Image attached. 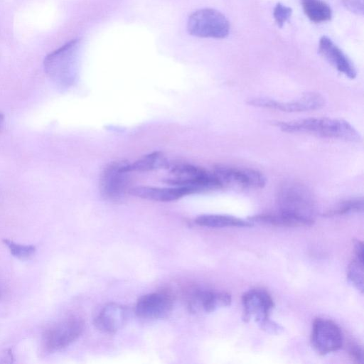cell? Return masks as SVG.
Listing matches in <instances>:
<instances>
[{"instance_id":"6da1fadb","label":"cell","mask_w":364,"mask_h":364,"mask_svg":"<svg viewBox=\"0 0 364 364\" xmlns=\"http://www.w3.org/2000/svg\"><path fill=\"white\" fill-rule=\"evenodd\" d=\"M274 125L289 133H306L316 136L359 142L361 136L347 121L328 117H310L289 122H276Z\"/></svg>"},{"instance_id":"7a4b0ae2","label":"cell","mask_w":364,"mask_h":364,"mask_svg":"<svg viewBox=\"0 0 364 364\" xmlns=\"http://www.w3.org/2000/svg\"><path fill=\"white\" fill-rule=\"evenodd\" d=\"M278 211L300 223L301 226L311 225L316 215V204L310 190L295 181L284 182L277 196Z\"/></svg>"},{"instance_id":"3957f363","label":"cell","mask_w":364,"mask_h":364,"mask_svg":"<svg viewBox=\"0 0 364 364\" xmlns=\"http://www.w3.org/2000/svg\"><path fill=\"white\" fill-rule=\"evenodd\" d=\"M80 39L75 38L50 53L44 59L47 75L58 86H72L77 76Z\"/></svg>"},{"instance_id":"277c9868","label":"cell","mask_w":364,"mask_h":364,"mask_svg":"<svg viewBox=\"0 0 364 364\" xmlns=\"http://www.w3.org/2000/svg\"><path fill=\"white\" fill-rule=\"evenodd\" d=\"M170 176L164 181L173 186L185 187L193 193L218 189L223 187L221 183L210 172L197 166L188 163H168L166 167Z\"/></svg>"},{"instance_id":"5b68a950","label":"cell","mask_w":364,"mask_h":364,"mask_svg":"<svg viewBox=\"0 0 364 364\" xmlns=\"http://www.w3.org/2000/svg\"><path fill=\"white\" fill-rule=\"evenodd\" d=\"M187 29L190 35L196 37L224 38L228 36L230 26L228 20L220 11L201 9L189 16Z\"/></svg>"},{"instance_id":"8992f818","label":"cell","mask_w":364,"mask_h":364,"mask_svg":"<svg viewBox=\"0 0 364 364\" xmlns=\"http://www.w3.org/2000/svg\"><path fill=\"white\" fill-rule=\"evenodd\" d=\"M129 164L128 161H116L104 168L100 179V191L105 199L117 201L124 197L129 181Z\"/></svg>"},{"instance_id":"52a82bcc","label":"cell","mask_w":364,"mask_h":364,"mask_svg":"<svg viewBox=\"0 0 364 364\" xmlns=\"http://www.w3.org/2000/svg\"><path fill=\"white\" fill-rule=\"evenodd\" d=\"M83 329V321L78 318L60 321L46 331L43 340L44 347L50 353L60 350L75 341Z\"/></svg>"},{"instance_id":"ba28073f","label":"cell","mask_w":364,"mask_h":364,"mask_svg":"<svg viewBox=\"0 0 364 364\" xmlns=\"http://www.w3.org/2000/svg\"><path fill=\"white\" fill-rule=\"evenodd\" d=\"M249 105L285 112H301L316 110L323 107L325 98L319 93L310 92L291 101H278L267 97H253L247 101Z\"/></svg>"},{"instance_id":"9c48e42d","label":"cell","mask_w":364,"mask_h":364,"mask_svg":"<svg viewBox=\"0 0 364 364\" xmlns=\"http://www.w3.org/2000/svg\"><path fill=\"white\" fill-rule=\"evenodd\" d=\"M311 343L318 353L325 355L342 348L343 333L338 326L333 321L317 318L313 323Z\"/></svg>"},{"instance_id":"30bf717a","label":"cell","mask_w":364,"mask_h":364,"mask_svg":"<svg viewBox=\"0 0 364 364\" xmlns=\"http://www.w3.org/2000/svg\"><path fill=\"white\" fill-rule=\"evenodd\" d=\"M214 176L224 185H230L242 188H261L267 183L266 177L259 171L218 165L212 171Z\"/></svg>"},{"instance_id":"8fae6325","label":"cell","mask_w":364,"mask_h":364,"mask_svg":"<svg viewBox=\"0 0 364 364\" xmlns=\"http://www.w3.org/2000/svg\"><path fill=\"white\" fill-rule=\"evenodd\" d=\"M242 320L245 322L254 321L260 325L270 318L269 315L274 306L270 294L262 289H252L242 296Z\"/></svg>"},{"instance_id":"7c38bea8","label":"cell","mask_w":364,"mask_h":364,"mask_svg":"<svg viewBox=\"0 0 364 364\" xmlns=\"http://www.w3.org/2000/svg\"><path fill=\"white\" fill-rule=\"evenodd\" d=\"M318 53L338 72L349 79L357 76V70L351 60L327 36H322L318 42Z\"/></svg>"},{"instance_id":"4fadbf2b","label":"cell","mask_w":364,"mask_h":364,"mask_svg":"<svg viewBox=\"0 0 364 364\" xmlns=\"http://www.w3.org/2000/svg\"><path fill=\"white\" fill-rule=\"evenodd\" d=\"M171 307V300L167 295L161 293H149L138 299L135 313L137 316L142 318H161L170 313Z\"/></svg>"},{"instance_id":"5bb4252c","label":"cell","mask_w":364,"mask_h":364,"mask_svg":"<svg viewBox=\"0 0 364 364\" xmlns=\"http://www.w3.org/2000/svg\"><path fill=\"white\" fill-rule=\"evenodd\" d=\"M231 301V295L227 292L200 290L192 295L189 309L193 313H211L230 306Z\"/></svg>"},{"instance_id":"9a60e30c","label":"cell","mask_w":364,"mask_h":364,"mask_svg":"<svg viewBox=\"0 0 364 364\" xmlns=\"http://www.w3.org/2000/svg\"><path fill=\"white\" fill-rule=\"evenodd\" d=\"M128 316V311L124 306L109 304L99 311L94 319V323L100 331L114 333L126 324Z\"/></svg>"},{"instance_id":"2e32d148","label":"cell","mask_w":364,"mask_h":364,"mask_svg":"<svg viewBox=\"0 0 364 364\" xmlns=\"http://www.w3.org/2000/svg\"><path fill=\"white\" fill-rule=\"evenodd\" d=\"M129 192L134 196L159 202L173 201L193 193L188 188L173 186L170 187L139 186L131 188Z\"/></svg>"},{"instance_id":"e0dca14e","label":"cell","mask_w":364,"mask_h":364,"mask_svg":"<svg viewBox=\"0 0 364 364\" xmlns=\"http://www.w3.org/2000/svg\"><path fill=\"white\" fill-rule=\"evenodd\" d=\"M200 226L219 228L228 227H250L252 223L232 215L223 214H203L195 219Z\"/></svg>"},{"instance_id":"ac0fdd59","label":"cell","mask_w":364,"mask_h":364,"mask_svg":"<svg viewBox=\"0 0 364 364\" xmlns=\"http://www.w3.org/2000/svg\"><path fill=\"white\" fill-rule=\"evenodd\" d=\"M302 7L307 18L313 22H326L332 18L331 7L322 0H303Z\"/></svg>"},{"instance_id":"d6986e66","label":"cell","mask_w":364,"mask_h":364,"mask_svg":"<svg viewBox=\"0 0 364 364\" xmlns=\"http://www.w3.org/2000/svg\"><path fill=\"white\" fill-rule=\"evenodd\" d=\"M168 163L163 153L154 151L140 157L133 163H130L129 168L131 172L149 171L166 168Z\"/></svg>"},{"instance_id":"ffe728a7","label":"cell","mask_w":364,"mask_h":364,"mask_svg":"<svg viewBox=\"0 0 364 364\" xmlns=\"http://www.w3.org/2000/svg\"><path fill=\"white\" fill-rule=\"evenodd\" d=\"M250 222L269 224L275 226L295 227L301 225L293 218L280 212L253 215L247 219Z\"/></svg>"},{"instance_id":"44dd1931","label":"cell","mask_w":364,"mask_h":364,"mask_svg":"<svg viewBox=\"0 0 364 364\" xmlns=\"http://www.w3.org/2000/svg\"><path fill=\"white\" fill-rule=\"evenodd\" d=\"M364 209V200L363 197H357L343 200L328 210L324 215L332 217L343 215L355 213L363 212Z\"/></svg>"},{"instance_id":"7402d4cb","label":"cell","mask_w":364,"mask_h":364,"mask_svg":"<svg viewBox=\"0 0 364 364\" xmlns=\"http://www.w3.org/2000/svg\"><path fill=\"white\" fill-rule=\"evenodd\" d=\"M347 278L350 284L357 290H364V260L355 257L348 265Z\"/></svg>"},{"instance_id":"603a6c76","label":"cell","mask_w":364,"mask_h":364,"mask_svg":"<svg viewBox=\"0 0 364 364\" xmlns=\"http://www.w3.org/2000/svg\"><path fill=\"white\" fill-rule=\"evenodd\" d=\"M3 242L9 248L11 254L18 258H26L36 251V247L31 245L18 244L7 239H4Z\"/></svg>"},{"instance_id":"cb8c5ba5","label":"cell","mask_w":364,"mask_h":364,"mask_svg":"<svg viewBox=\"0 0 364 364\" xmlns=\"http://www.w3.org/2000/svg\"><path fill=\"white\" fill-rule=\"evenodd\" d=\"M292 14L291 8L277 3L273 10V17L278 27L282 28Z\"/></svg>"},{"instance_id":"d4e9b609","label":"cell","mask_w":364,"mask_h":364,"mask_svg":"<svg viewBox=\"0 0 364 364\" xmlns=\"http://www.w3.org/2000/svg\"><path fill=\"white\" fill-rule=\"evenodd\" d=\"M344 6L350 12L357 15L364 13V0H343Z\"/></svg>"},{"instance_id":"484cf974","label":"cell","mask_w":364,"mask_h":364,"mask_svg":"<svg viewBox=\"0 0 364 364\" xmlns=\"http://www.w3.org/2000/svg\"><path fill=\"white\" fill-rule=\"evenodd\" d=\"M348 352L351 357L359 363H364V352L363 348L357 343H350L348 346Z\"/></svg>"},{"instance_id":"4316f807","label":"cell","mask_w":364,"mask_h":364,"mask_svg":"<svg viewBox=\"0 0 364 364\" xmlns=\"http://www.w3.org/2000/svg\"><path fill=\"white\" fill-rule=\"evenodd\" d=\"M4 124V115L0 113V129Z\"/></svg>"}]
</instances>
